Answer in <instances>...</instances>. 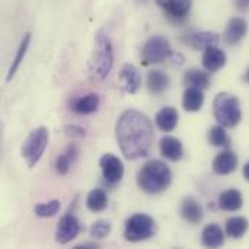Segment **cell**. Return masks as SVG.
<instances>
[{"instance_id": "1", "label": "cell", "mask_w": 249, "mask_h": 249, "mask_svg": "<svg viewBox=\"0 0 249 249\" xmlns=\"http://www.w3.org/2000/svg\"><path fill=\"white\" fill-rule=\"evenodd\" d=\"M115 137L120 150L127 159L146 158L152 150L155 139L152 121L137 109H127L115 124Z\"/></svg>"}, {"instance_id": "2", "label": "cell", "mask_w": 249, "mask_h": 249, "mask_svg": "<svg viewBox=\"0 0 249 249\" xmlns=\"http://www.w3.org/2000/svg\"><path fill=\"white\" fill-rule=\"evenodd\" d=\"M114 66V48L109 36L104 29H99L93 39V50L88 63L89 76L92 80H104Z\"/></svg>"}, {"instance_id": "3", "label": "cell", "mask_w": 249, "mask_h": 249, "mask_svg": "<svg viewBox=\"0 0 249 249\" xmlns=\"http://www.w3.org/2000/svg\"><path fill=\"white\" fill-rule=\"evenodd\" d=\"M172 182V172L169 166L158 159L146 162L139 171L137 184L147 194H159L169 188Z\"/></svg>"}, {"instance_id": "4", "label": "cell", "mask_w": 249, "mask_h": 249, "mask_svg": "<svg viewBox=\"0 0 249 249\" xmlns=\"http://www.w3.org/2000/svg\"><path fill=\"white\" fill-rule=\"evenodd\" d=\"M213 114L220 125L225 128H233L242 118L239 99L228 92L219 93L213 102Z\"/></svg>"}, {"instance_id": "5", "label": "cell", "mask_w": 249, "mask_h": 249, "mask_svg": "<svg viewBox=\"0 0 249 249\" xmlns=\"http://www.w3.org/2000/svg\"><path fill=\"white\" fill-rule=\"evenodd\" d=\"M48 140L50 134L45 127H38L29 133V136L22 144V156L29 168H34L39 162L48 146Z\"/></svg>"}, {"instance_id": "6", "label": "cell", "mask_w": 249, "mask_h": 249, "mask_svg": "<svg viewBox=\"0 0 249 249\" xmlns=\"http://www.w3.org/2000/svg\"><path fill=\"white\" fill-rule=\"evenodd\" d=\"M155 232H156L155 220L144 213H137L127 219L124 228V238L128 242H142L152 238Z\"/></svg>"}, {"instance_id": "7", "label": "cell", "mask_w": 249, "mask_h": 249, "mask_svg": "<svg viewBox=\"0 0 249 249\" xmlns=\"http://www.w3.org/2000/svg\"><path fill=\"white\" fill-rule=\"evenodd\" d=\"M172 50H171V44L165 36L156 35L149 38L143 48H142V60L143 64H158L162 63L163 60L169 58Z\"/></svg>"}, {"instance_id": "8", "label": "cell", "mask_w": 249, "mask_h": 249, "mask_svg": "<svg viewBox=\"0 0 249 249\" xmlns=\"http://www.w3.org/2000/svg\"><path fill=\"white\" fill-rule=\"evenodd\" d=\"M99 166H101L102 177H104L105 182L109 184V185L118 184L124 177V165H123V162L117 156H114L111 153H107L99 159Z\"/></svg>"}, {"instance_id": "9", "label": "cell", "mask_w": 249, "mask_h": 249, "mask_svg": "<svg viewBox=\"0 0 249 249\" xmlns=\"http://www.w3.org/2000/svg\"><path fill=\"white\" fill-rule=\"evenodd\" d=\"M79 232H80L79 220L71 213H67L58 222V228L55 232V241L60 245H66V244L71 242L79 235Z\"/></svg>"}, {"instance_id": "10", "label": "cell", "mask_w": 249, "mask_h": 249, "mask_svg": "<svg viewBox=\"0 0 249 249\" xmlns=\"http://www.w3.org/2000/svg\"><path fill=\"white\" fill-rule=\"evenodd\" d=\"M120 86L125 93L134 95L142 86L140 70L133 64H124L120 71Z\"/></svg>"}, {"instance_id": "11", "label": "cell", "mask_w": 249, "mask_h": 249, "mask_svg": "<svg viewBox=\"0 0 249 249\" xmlns=\"http://www.w3.org/2000/svg\"><path fill=\"white\" fill-rule=\"evenodd\" d=\"M156 3L169 18L175 20L187 18L193 6V0H156Z\"/></svg>"}, {"instance_id": "12", "label": "cell", "mask_w": 249, "mask_h": 249, "mask_svg": "<svg viewBox=\"0 0 249 249\" xmlns=\"http://www.w3.org/2000/svg\"><path fill=\"white\" fill-rule=\"evenodd\" d=\"M247 31H248V23L244 18H239V16H235L229 20L228 23V28L225 31V35H223V39L226 44L229 45H235L238 42H241L244 39V36L247 35Z\"/></svg>"}, {"instance_id": "13", "label": "cell", "mask_w": 249, "mask_h": 249, "mask_svg": "<svg viewBox=\"0 0 249 249\" xmlns=\"http://www.w3.org/2000/svg\"><path fill=\"white\" fill-rule=\"evenodd\" d=\"M236 168H238V156L229 149L220 152L213 160V171L217 175H229L235 172Z\"/></svg>"}, {"instance_id": "14", "label": "cell", "mask_w": 249, "mask_h": 249, "mask_svg": "<svg viewBox=\"0 0 249 249\" xmlns=\"http://www.w3.org/2000/svg\"><path fill=\"white\" fill-rule=\"evenodd\" d=\"M225 64H226V54L223 50H220L216 45H210V47L204 48L203 66L207 71L214 73V71L220 70Z\"/></svg>"}, {"instance_id": "15", "label": "cell", "mask_w": 249, "mask_h": 249, "mask_svg": "<svg viewBox=\"0 0 249 249\" xmlns=\"http://www.w3.org/2000/svg\"><path fill=\"white\" fill-rule=\"evenodd\" d=\"M181 214L185 222L197 225L203 220V209L194 197H185L181 206Z\"/></svg>"}, {"instance_id": "16", "label": "cell", "mask_w": 249, "mask_h": 249, "mask_svg": "<svg viewBox=\"0 0 249 249\" xmlns=\"http://www.w3.org/2000/svg\"><path fill=\"white\" fill-rule=\"evenodd\" d=\"M160 153L163 158H166L168 160L171 162H178L182 155H184V147H182V143L175 139V137H163L160 140Z\"/></svg>"}, {"instance_id": "17", "label": "cell", "mask_w": 249, "mask_h": 249, "mask_svg": "<svg viewBox=\"0 0 249 249\" xmlns=\"http://www.w3.org/2000/svg\"><path fill=\"white\" fill-rule=\"evenodd\" d=\"M156 125L162 131H174L178 125V111L174 107H165L156 114Z\"/></svg>"}, {"instance_id": "18", "label": "cell", "mask_w": 249, "mask_h": 249, "mask_svg": "<svg viewBox=\"0 0 249 249\" xmlns=\"http://www.w3.org/2000/svg\"><path fill=\"white\" fill-rule=\"evenodd\" d=\"M201 244L207 248H220L225 244V235L219 225H207L201 235Z\"/></svg>"}, {"instance_id": "19", "label": "cell", "mask_w": 249, "mask_h": 249, "mask_svg": "<svg viewBox=\"0 0 249 249\" xmlns=\"http://www.w3.org/2000/svg\"><path fill=\"white\" fill-rule=\"evenodd\" d=\"M99 96L96 93H86L73 102V111L80 115H89L98 111Z\"/></svg>"}, {"instance_id": "20", "label": "cell", "mask_w": 249, "mask_h": 249, "mask_svg": "<svg viewBox=\"0 0 249 249\" xmlns=\"http://www.w3.org/2000/svg\"><path fill=\"white\" fill-rule=\"evenodd\" d=\"M244 206L242 194L238 190H228L219 196V207L225 212H238Z\"/></svg>"}, {"instance_id": "21", "label": "cell", "mask_w": 249, "mask_h": 249, "mask_svg": "<svg viewBox=\"0 0 249 249\" xmlns=\"http://www.w3.org/2000/svg\"><path fill=\"white\" fill-rule=\"evenodd\" d=\"M204 104V93L197 88H187L182 98V105L188 112H197Z\"/></svg>"}, {"instance_id": "22", "label": "cell", "mask_w": 249, "mask_h": 249, "mask_svg": "<svg viewBox=\"0 0 249 249\" xmlns=\"http://www.w3.org/2000/svg\"><path fill=\"white\" fill-rule=\"evenodd\" d=\"M184 82L188 88H197V89H207L210 86V76L209 73L198 70V69H191L185 71L184 74Z\"/></svg>"}, {"instance_id": "23", "label": "cell", "mask_w": 249, "mask_h": 249, "mask_svg": "<svg viewBox=\"0 0 249 249\" xmlns=\"http://www.w3.org/2000/svg\"><path fill=\"white\" fill-rule=\"evenodd\" d=\"M169 77L160 70H152L147 76V88L153 95H160L168 89Z\"/></svg>"}, {"instance_id": "24", "label": "cell", "mask_w": 249, "mask_h": 249, "mask_svg": "<svg viewBox=\"0 0 249 249\" xmlns=\"http://www.w3.org/2000/svg\"><path fill=\"white\" fill-rule=\"evenodd\" d=\"M220 41V35L216 34V32H197V34H193L190 36V41L188 44L196 48V50H203V48H207L210 45H216L217 42Z\"/></svg>"}, {"instance_id": "25", "label": "cell", "mask_w": 249, "mask_h": 249, "mask_svg": "<svg viewBox=\"0 0 249 249\" xmlns=\"http://www.w3.org/2000/svg\"><path fill=\"white\" fill-rule=\"evenodd\" d=\"M31 36H32L31 32H28V34L23 35V38H22V41H20V44H19V47H18L16 55H15V58H13V61H12V64H10V69H9V71H7L6 82L12 80V77H13L15 73L18 71L20 63L23 61V58H25V55H26V51H28V48H29V44H31Z\"/></svg>"}, {"instance_id": "26", "label": "cell", "mask_w": 249, "mask_h": 249, "mask_svg": "<svg viewBox=\"0 0 249 249\" xmlns=\"http://www.w3.org/2000/svg\"><path fill=\"white\" fill-rule=\"evenodd\" d=\"M86 207L93 212V213H99L104 212L108 207V197L107 193L101 188H95L88 194L86 198Z\"/></svg>"}, {"instance_id": "27", "label": "cell", "mask_w": 249, "mask_h": 249, "mask_svg": "<svg viewBox=\"0 0 249 249\" xmlns=\"http://www.w3.org/2000/svg\"><path fill=\"white\" fill-rule=\"evenodd\" d=\"M248 225V220L245 217H241V216L231 217L226 222V233H228V236H231L233 239H239L247 233Z\"/></svg>"}, {"instance_id": "28", "label": "cell", "mask_w": 249, "mask_h": 249, "mask_svg": "<svg viewBox=\"0 0 249 249\" xmlns=\"http://www.w3.org/2000/svg\"><path fill=\"white\" fill-rule=\"evenodd\" d=\"M209 142L213 146H216V147H229V144H231V139H229L225 127L220 125V124L210 128V131H209Z\"/></svg>"}, {"instance_id": "29", "label": "cell", "mask_w": 249, "mask_h": 249, "mask_svg": "<svg viewBox=\"0 0 249 249\" xmlns=\"http://www.w3.org/2000/svg\"><path fill=\"white\" fill-rule=\"evenodd\" d=\"M60 212V201L58 200H51L48 203H42V204H36L35 206V214L38 217H53Z\"/></svg>"}, {"instance_id": "30", "label": "cell", "mask_w": 249, "mask_h": 249, "mask_svg": "<svg viewBox=\"0 0 249 249\" xmlns=\"http://www.w3.org/2000/svg\"><path fill=\"white\" fill-rule=\"evenodd\" d=\"M111 233V223L107 220H98L90 226V235L96 239H104Z\"/></svg>"}, {"instance_id": "31", "label": "cell", "mask_w": 249, "mask_h": 249, "mask_svg": "<svg viewBox=\"0 0 249 249\" xmlns=\"http://www.w3.org/2000/svg\"><path fill=\"white\" fill-rule=\"evenodd\" d=\"M73 160L70 159V156L67 153H63L60 156H57L55 159V171L58 175H67L69 171H70V166H71Z\"/></svg>"}, {"instance_id": "32", "label": "cell", "mask_w": 249, "mask_h": 249, "mask_svg": "<svg viewBox=\"0 0 249 249\" xmlns=\"http://www.w3.org/2000/svg\"><path fill=\"white\" fill-rule=\"evenodd\" d=\"M64 133L71 137V139H82L86 136V131L83 127H79V125H66L64 127Z\"/></svg>"}, {"instance_id": "33", "label": "cell", "mask_w": 249, "mask_h": 249, "mask_svg": "<svg viewBox=\"0 0 249 249\" xmlns=\"http://www.w3.org/2000/svg\"><path fill=\"white\" fill-rule=\"evenodd\" d=\"M169 58L174 61V64H177V66H181V64H184V61H185V58L179 54V53H171V55H169Z\"/></svg>"}, {"instance_id": "34", "label": "cell", "mask_w": 249, "mask_h": 249, "mask_svg": "<svg viewBox=\"0 0 249 249\" xmlns=\"http://www.w3.org/2000/svg\"><path fill=\"white\" fill-rule=\"evenodd\" d=\"M238 7L242 9V10L249 9V0H238Z\"/></svg>"}, {"instance_id": "35", "label": "cell", "mask_w": 249, "mask_h": 249, "mask_svg": "<svg viewBox=\"0 0 249 249\" xmlns=\"http://www.w3.org/2000/svg\"><path fill=\"white\" fill-rule=\"evenodd\" d=\"M244 177H245V179L249 182V162L244 166Z\"/></svg>"}, {"instance_id": "36", "label": "cell", "mask_w": 249, "mask_h": 249, "mask_svg": "<svg viewBox=\"0 0 249 249\" xmlns=\"http://www.w3.org/2000/svg\"><path fill=\"white\" fill-rule=\"evenodd\" d=\"M244 79H245V82H247V83H249V69H248V70H247V73H245Z\"/></svg>"}]
</instances>
